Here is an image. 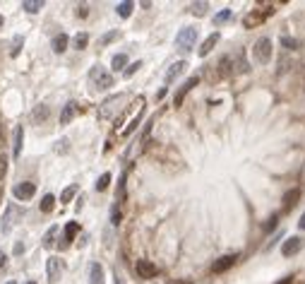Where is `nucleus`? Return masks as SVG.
<instances>
[{"label": "nucleus", "instance_id": "nucleus-13", "mask_svg": "<svg viewBox=\"0 0 305 284\" xmlns=\"http://www.w3.org/2000/svg\"><path fill=\"white\" fill-rule=\"evenodd\" d=\"M197 82H199V77H197V75H193V77H190V80H188L185 85L180 87V89L175 92V99H173V106H180V104H183V99H185V94H188V92H190V89H193V87L197 85Z\"/></svg>", "mask_w": 305, "mask_h": 284}, {"label": "nucleus", "instance_id": "nucleus-44", "mask_svg": "<svg viewBox=\"0 0 305 284\" xmlns=\"http://www.w3.org/2000/svg\"><path fill=\"white\" fill-rule=\"evenodd\" d=\"M298 229H301V231H305V212H303V217L298 219Z\"/></svg>", "mask_w": 305, "mask_h": 284}, {"label": "nucleus", "instance_id": "nucleus-12", "mask_svg": "<svg viewBox=\"0 0 305 284\" xmlns=\"http://www.w3.org/2000/svg\"><path fill=\"white\" fill-rule=\"evenodd\" d=\"M219 39H221V36H219V31H214V34H209V36L204 39V44L199 46V51H197V53H199V58L209 56V53L214 51V46L219 44Z\"/></svg>", "mask_w": 305, "mask_h": 284}, {"label": "nucleus", "instance_id": "nucleus-21", "mask_svg": "<svg viewBox=\"0 0 305 284\" xmlns=\"http://www.w3.org/2000/svg\"><path fill=\"white\" fill-rule=\"evenodd\" d=\"M58 231H60V227H58V224H53V227H51L48 231H46V234H44V241H41V243H44V248H51V246L56 243Z\"/></svg>", "mask_w": 305, "mask_h": 284}, {"label": "nucleus", "instance_id": "nucleus-18", "mask_svg": "<svg viewBox=\"0 0 305 284\" xmlns=\"http://www.w3.org/2000/svg\"><path fill=\"white\" fill-rule=\"evenodd\" d=\"M104 267L99 262H91L89 265V284H104Z\"/></svg>", "mask_w": 305, "mask_h": 284}, {"label": "nucleus", "instance_id": "nucleus-35", "mask_svg": "<svg viewBox=\"0 0 305 284\" xmlns=\"http://www.w3.org/2000/svg\"><path fill=\"white\" fill-rule=\"evenodd\" d=\"M228 20H231V10H221V12H219V15L214 17V24L219 27V24H223V22H228Z\"/></svg>", "mask_w": 305, "mask_h": 284}, {"label": "nucleus", "instance_id": "nucleus-9", "mask_svg": "<svg viewBox=\"0 0 305 284\" xmlns=\"http://www.w3.org/2000/svg\"><path fill=\"white\" fill-rule=\"evenodd\" d=\"M135 270H137V275L142 280H154V277H159V267H156L154 262H149V260H137V262H135Z\"/></svg>", "mask_w": 305, "mask_h": 284}, {"label": "nucleus", "instance_id": "nucleus-43", "mask_svg": "<svg viewBox=\"0 0 305 284\" xmlns=\"http://www.w3.org/2000/svg\"><path fill=\"white\" fill-rule=\"evenodd\" d=\"M24 251V243H15V256H20Z\"/></svg>", "mask_w": 305, "mask_h": 284}, {"label": "nucleus", "instance_id": "nucleus-34", "mask_svg": "<svg viewBox=\"0 0 305 284\" xmlns=\"http://www.w3.org/2000/svg\"><path fill=\"white\" fill-rule=\"evenodd\" d=\"M217 65H219V72H221V75H231V56H223Z\"/></svg>", "mask_w": 305, "mask_h": 284}, {"label": "nucleus", "instance_id": "nucleus-48", "mask_svg": "<svg viewBox=\"0 0 305 284\" xmlns=\"http://www.w3.org/2000/svg\"><path fill=\"white\" fill-rule=\"evenodd\" d=\"M24 284H36V282H24Z\"/></svg>", "mask_w": 305, "mask_h": 284}, {"label": "nucleus", "instance_id": "nucleus-20", "mask_svg": "<svg viewBox=\"0 0 305 284\" xmlns=\"http://www.w3.org/2000/svg\"><path fill=\"white\" fill-rule=\"evenodd\" d=\"M67 44H70L67 34H58L51 46H53V51H56V53H65V51H67Z\"/></svg>", "mask_w": 305, "mask_h": 284}, {"label": "nucleus", "instance_id": "nucleus-39", "mask_svg": "<svg viewBox=\"0 0 305 284\" xmlns=\"http://www.w3.org/2000/svg\"><path fill=\"white\" fill-rule=\"evenodd\" d=\"M56 152H58V154L67 152V140H65V138H63V140H58V144H56Z\"/></svg>", "mask_w": 305, "mask_h": 284}, {"label": "nucleus", "instance_id": "nucleus-23", "mask_svg": "<svg viewBox=\"0 0 305 284\" xmlns=\"http://www.w3.org/2000/svg\"><path fill=\"white\" fill-rule=\"evenodd\" d=\"M125 65H128V56H125V53H115V56H113L111 68L115 70V72H120V70L125 72Z\"/></svg>", "mask_w": 305, "mask_h": 284}, {"label": "nucleus", "instance_id": "nucleus-1", "mask_svg": "<svg viewBox=\"0 0 305 284\" xmlns=\"http://www.w3.org/2000/svg\"><path fill=\"white\" fill-rule=\"evenodd\" d=\"M89 82H91L94 92H106L113 87V75H109V70L104 65H94L89 70Z\"/></svg>", "mask_w": 305, "mask_h": 284}, {"label": "nucleus", "instance_id": "nucleus-25", "mask_svg": "<svg viewBox=\"0 0 305 284\" xmlns=\"http://www.w3.org/2000/svg\"><path fill=\"white\" fill-rule=\"evenodd\" d=\"M39 207H41V212H46V214H48V212H53V207H56V195H51V193H48V195H44Z\"/></svg>", "mask_w": 305, "mask_h": 284}, {"label": "nucleus", "instance_id": "nucleus-38", "mask_svg": "<svg viewBox=\"0 0 305 284\" xmlns=\"http://www.w3.org/2000/svg\"><path fill=\"white\" fill-rule=\"evenodd\" d=\"M286 70H288V58H279V75H281V72H286Z\"/></svg>", "mask_w": 305, "mask_h": 284}, {"label": "nucleus", "instance_id": "nucleus-5", "mask_svg": "<svg viewBox=\"0 0 305 284\" xmlns=\"http://www.w3.org/2000/svg\"><path fill=\"white\" fill-rule=\"evenodd\" d=\"M252 53H255V60L257 63H269L272 60V41L267 39V36H262V39H257L255 41V46H252Z\"/></svg>", "mask_w": 305, "mask_h": 284}, {"label": "nucleus", "instance_id": "nucleus-30", "mask_svg": "<svg viewBox=\"0 0 305 284\" xmlns=\"http://www.w3.org/2000/svg\"><path fill=\"white\" fill-rule=\"evenodd\" d=\"M207 10H209V5H207V2H193V5H190V15H195V17L207 15Z\"/></svg>", "mask_w": 305, "mask_h": 284}, {"label": "nucleus", "instance_id": "nucleus-33", "mask_svg": "<svg viewBox=\"0 0 305 284\" xmlns=\"http://www.w3.org/2000/svg\"><path fill=\"white\" fill-rule=\"evenodd\" d=\"M77 231H80V224H77V222H70V224L65 227V238H67L65 243H70V241L77 236Z\"/></svg>", "mask_w": 305, "mask_h": 284}, {"label": "nucleus", "instance_id": "nucleus-45", "mask_svg": "<svg viewBox=\"0 0 305 284\" xmlns=\"http://www.w3.org/2000/svg\"><path fill=\"white\" fill-rule=\"evenodd\" d=\"M113 282H115V284H125V282H123V277H118V272H115V277H113Z\"/></svg>", "mask_w": 305, "mask_h": 284}, {"label": "nucleus", "instance_id": "nucleus-14", "mask_svg": "<svg viewBox=\"0 0 305 284\" xmlns=\"http://www.w3.org/2000/svg\"><path fill=\"white\" fill-rule=\"evenodd\" d=\"M48 116H51L48 104H39V106L31 111V120H34L36 125H41V123H46V120H48Z\"/></svg>", "mask_w": 305, "mask_h": 284}, {"label": "nucleus", "instance_id": "nucleus-28", "mask_svg": "<svg viewBox=\"0 0 305 284\" xmlns=\"http://www.w3.org/2000/svg\"><path fill=\"white\" fill-rule=\"evenodd\" d=\"M87 44H89V34H87V31L77 34V36H75V41H72V46H75L77 51H84V48H87Z\"/></svg>", "mask_w": 305, "mask_h": 284}, {"label": "nucleus", "instance_id": "nucleus-47", "mask_svg": "<svg viewBox=\"0 0 305 284\" xmlns=\"http://www.w3.org/2000/svg\"><path fill=\"white\" fill-rule=\"evenodd\" d=\"M0 24H2V15H0Z\"/></svg>", "mask_w": 305, "mask_h": 284}, {"label": "nucleus", "instance_id": "nucleus-16", "mask_svg": "<svg viewBox=\"0 0 305 284\" xmlns=\"http://www.w3.org/2000/svg\"><path fill=\"white\" fill-rule=\"evenodd\" d=\"M75 116H77V104H75V101H67V104L63 106V111H60V125H67Z\"/></svg>", "mask_w": 305, "mask_h": 284}, {"label": "nucleus", "instance_id": "nucleus-29", "mask_svg": "<svg viewBox=\"0 0 305 284\" xmlns=\"http://www.w3.org/2000/svg\"><path fill=\"white\" fill-rule=\"evenodd\" d=\"M281 46L288 48V51H296V48H301V41L293 39V36H281Z\"/></svg>", "mask_w": 305, "mask_h": 284}, {"label": "nucleus", "instance_id": "nucleus-42", "mask_svg": "<svg viewBox=\"0 0 305 284\" xmlns=\"http://www.w3.org/2000/svg\"><path fill=\"white\" fill-rule=\"evenodd\" d=\"M274 227H277V217H272V219L267 222V227H264V229H267V231H272Z\"/></svg>", "mask_w": 305, "mask_h": 284}, {"label": "nucleus", "instance_id": "nucleus-37", "mask_svg": "<svg viewBox=\"0 0 305 284\" xmlns=\"http://www.w3.org/2000/svg\"><path fill=\"white\" fill-rule=\"evenodd\" d=\"M139 68H142V60H137V63H132L130 68H125V77H132V75L137 72Z\"/></svg>", "mask_w": 305, "mask_h": 284}, {"label": "nucleus", "instance_id": "nucleus-26", "mask_svg": "<svg viewBox=\"0 0 305 284\" xmlns=\"http://www.w3.org/2000/svg\"><path fill=\"white\" fill-rule=\"evenodd\" d=\"M22 46H24V36H22V34H17V36L12 39V46H10V56L17 58V56H20V51H22Z\"/></svg>", "mask_w": 305, "mask_h": 284}, {"label": "nucleus", "instance_id": "nucleus-6", "mask_svg": "<svg viewBox=\"0 0 305 284\" xmlns=\"http://www.w3.org/2000/svg\"><path fill=\"white\" fill-rule=\"evenodd\" d=\"M63 272H65V262H63L60 258L51 256L48 260H46V277H48V282H51V284H58V282H60Z\"/></svg>", "mask_w": 305, "mask_h": 284}, {"label": "nucleus", "instance_id": "nucleus-15", "mask_svg": "<svg viewBox=\"0 0 305 284\" xmlns=\"http://www.w3.org/2000/svg\"><path fill=\"white\" fill-rule=\"evenodd\" d=\"M22 144H24V128L17 125V128H15V140H12V157H15V159L22 154Z\"/></svg>", "mask_w": 305, "mask_h": 284}, {"label": "nucleus", "instance_id": "nucleus-31", "mask_svg": "<svg viewBox=\"0 0 305 284\" xmlns=\"http://www.w3.org/2000/svg\"><path fill=\"white\" fill-rule=\"evenodd\" d=\"M115 39H120V31H118V29H113V31H109V34H104V36L99 39V46H109V44H113Z\"/></svg>", "mask_w": 305, "mask_h": 284}, {"label": "nucleus", "instance_id": "nucleus-27", "mask_svg": "<svg viewBox=\"0 0 305 284\" xmlns=\"http://www.w3.org/2000/svg\"><path fill=\"white\" fill-rule=\"evenodd\" d=\"M77 190H80V186H67V188H65V190L60 193V202H63V205H67L70 200L77 195Z\"/></svg>", "mask_w": 305, "mask_h": 284}, {"label": "nucleus", "instance_id": "nucleus-36", "mask_svg": "<svg viewBox=\"0 0 305 284\" xmlns=\"http://www.w3.org/2000/svg\"><path fill=\"white\" fill-rule=\"evenodd\" d=\"M120 219H123V214H120L118 205H113V210H111V224H113V227H118V224H120Z\"/></svg>", "mask_w": 305, "mask_h": 284}, {"label": "nucleus", "instance_id": "nucleus-46", "mask_svg": "<svg viewBox=\"0 0 305 284\" xmlns=\"http://www.w3.org/2000/svg\"><path fill=\"white\" fill-rule=\"evenodd\" d=\"M5 284H17V282H15V280H12V282H5Z\"/></svg>", "mask_w": 305, "mask_h": 284}, {"label": "nucleus", "instance_id": "nucleus-8", "mask_svg": "<svg viewBox=\"0 0 305 284\" xmlns=\"http://www.w3.org/2000/svg\"><path fill=\"white\" fill-rule=\"evenodd\" d=\"M303 248V238L301 236H288L283 243H281V256L283 258H293L298 251Z\"/></svg>", "mask_w": 305, "mask_h": 284}, {"label": "nucleus", "instance_id": "nucleus-10", "mask_svg": "<svg viewBox=\"0 0 305 284\" xmlns=\"http://www.w3.org/2000/svg\"><path fill=\"white\" fill-rule=\"evenodd\" d=\"M267 20V15L257 7V10H250L248 15L243 17V27L245 29H255V27H262V22Z\"/></svg>", "mask_w": 305, "mask_h": 284}, {"label": "nucleus", "instance_id": "nucleus-24", "mask_svg": "<svg viewBox=\"0 0 305 284\" xmlns=\"http://www.w3.org/2000/svg\"><path fill=\"white\" fill-rule=\"evenodd\" d=\"M41 7H44V0H24V2H22V10L29 12V15H36Z\"/></svg>", "mask_w": 305, "mask_h": 284}, {"label": "nucleus", "instance_id": "nucleus-3", "mask_svg": "<svg viewBox=\"0 0 305 284\" xmlns=\"http://www.w3.org/2000/svg\"><path fill=\"white\" fill-rule=\"evenodd\" d=\"M22 214H24L22 207H17V205H7V207H5V214H2V222H0V231H2V234H10L12 227L20 222Z\"/></svg>", "mask_w": 305, "mask_h": 284}, {"label": "nucleus", "instance_id": "nucleus-32", "mask_svg": "<svg viewBox=\"0 0 305 284\" xmlns=\"http://www.w3.org/2000/svg\"><path fill=\"white\" fill-rule=\"evenodd\" d=\"M109 186H111V173H101V176H99V181H96V190H99V193H104Z\"/></svg>", "mask_w": 305, "mask_h": 284}, {"label": "nucleus", "instance_id": "nucleus-11", "mask_svg": "<svg viewBox=\"0 0 305 284\" xmlns=\"http://www.w3.org/2000/svg\"><path fill=\"white\" fill-rule=\"evenodd\" d=\"M185 68H188V60H178V63H173V65L166 70V85L175 82V80L185 72Z\"/></svg>", "mask_w": 305, "mask_h": 284}, {"label": "nucleus", "instance_id": "nucleus-19", "mask_svg": "<svg viewBox=\"0 0 305 284\" xmlns=\"http://www.w3.org/2000/svg\"><path fill=\"white\" fill-rule=\"evenodd\" d=\"M236 260H238V256H223V258H219V260L212 265V272H214V275H219V272H223V270H228Z\"/></svg>", "mask_w": 305, "mask_h": 284}, {"label": "nucleus", "instance_id": "nucleus-4", "mask_svg": "<svg viewBox=\"0 0 305 284\" xmlns=\"http://www.w3.org/2000/svg\"><path fill=\"white\" fill-rule=\"evenodd\" d=\"M195 41H197V29L195 27H183L178 34H175V48L178 51H190L195 46Z\"/></svg>", "mask_w": 305, "mask_h": 284}, {"label": "nucleus", "instance_id": "nucleus-40", "mask_svg": "<svg viewBox=\"0 0 305 284\" xmlns=\"http://www.w3.org/2000/svg\"><path fill=\"white\" fill-rule=\"evenodd\" d=\"M87 12H89V5H87V2L77 5V17H87Z\"/></svg>", "mask_w": 305, "mask_h": 284}, {"label": "nucleus", "instance_id": "nucleus-7", "mask_svg": "<svg viewBox=\"0 0 305 284\" xmlns=\"http://www.w3.org/2000/svg\"><path fill=\"white\" fill-rule=\"evenodd\" d=\"M12 195L17 200H22V202H27L36 195V186L31 183V181H24V183H17L15 188H12Z\"/></svg>", "mask_w": 305, "mask_h": 284}, {"label": "nucleus", "instance_id": "nucleus-22", "mask_svg": "<svg viewBox=\"0 0 305 284\" xmlns=\"http://www.w3.org/2000/svg\"><path fill=\"white\" fill-rule=\"evenodd\" d=\"M132 10H135V2H132V0H125V2H118V7H115L118 17H130V15H132Z\"/></svg>", "mask_w": 305, "mask_h": 284}, {"label": "nucleus", "instance_id": "nucleus-17", "mask_svg": "<svg viewBox=\"0 0 305 284\" xmlns=\"http://www.w3.org/2000/svg\"><path fill=\"white\" fill-rule=\"evenodd\" d=\"M301 198V188H291V190H286V195H283V207H281V212H288L296 202Z\"/></svg>", "mask_w": 305, "mask_h": 284}, {"label": "nucleus", "instance_id": "nucleus-2", "mask_svg": "<svg viewBox=\"0 0 305 284\" xmlns=\"http://www.w3.org/2000/svg\"><path fill=\"white\" fill-rule=\"evenodd\" d=\"M125 99H128L125 94H113V96H109V99L99 106V118H101V120L113 118L115 111H120V106H123V101H125Z\"/></svg>", "mask_w": 305, "mask_h": 284}, {"label": "nucleus", "instance_id": "nucleus-41", "mask_svg": "<svg viewBox=\"0 0 305 284\" xmlns=\"http://www.w3.org/2000/svg\"><path fill=\"white\" fill-rule=\"evenodd\" d=\"M5 265H7V256L0 251V272H2V267H5Z\"/></svg>", "mask_w": 305, "mask_h": 284}]
</instances>
